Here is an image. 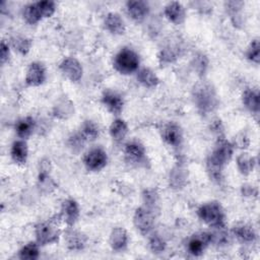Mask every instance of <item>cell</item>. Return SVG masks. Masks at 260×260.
Listing matches in <instances>:
<instances>
[{
    "label": "cell",
    "mask_w": 260,
    "mask_h": 260,
    "mask_svg": "<svg viewBox=\"0 0 260 260\" xmlns=\"http://www.w3.org/2000/svg\"><path fill=\"white\" fill-rule=\"evenodd\" d=\"M234 154V145L223 137H219L207 157L206 169L211 180L220 182L223 168L229 164Z\"/></svg>",
    "instance_id": "obj_1"
},
{
    "label": "cell",
    "mask_w": 260,
    "mask_h": 260,
    "mask_svg": "<svg viewBox=\"0 0 260 260\" xmlns=\"http://www.w3.org/2000/svg\"><path fill=\"white\" fill-rule=\"evenodd\" d=\"M193 102L199 113L207 115L218 106V96L215 88L207 81L198 82L192 92Z\"/></svg>",
    "instance_id": "obj_2"
},
{
    "label": "cell",
    "mask_w": 260,
    "mask_h": 260,
    "mask_svg": "<svg viewBox=\"0 0 260 260\" xmlns=\"http://www.w3.org/2000/svg\"><path fill=\"white\" fill-rule=\"evenodd\" d=\"M199 218L213 229L225 228V213L217 201H209L201 204L197 209Z\"/></svg>",
    "instance_id": "obj_3"
},
{
    "label": "cell",
    "mask_w": 260,
    "mask_h": 260,
    "mask_svg": "<svg viewBox=\"0 0 260 260\" xmlns=\"http://www.w3.org/2000/svg\"><path fill=\"white\" fill-rule=\"evenodd\" d=\"M140 59L138 54L130 48H122L114 57L113 66L120 73L124 75L132 74L138 71Z\"/></svg>",
    "instance_id": "obj_4"
},
{
    "label": "cell",
    "mask_w": 260,
    "mask_h": 260,
    "mask_svg": "<svg viewBox=\"0 0 260 260\" xmlns=\"http://www.w3.org/2000/svg\"><path fill=\"white\" fill-rule=\"evenodd\" d=\"M35 235L37 243L45 246L56 243L59 240L60 231L54 221H42L35 226Z\"/></svg>",
    "instance_id": "obj_5"
},
{
    "label": "cell",
    "mask_w": 260,
    "mask_h": 260,
    "mask_svg": "<svg viewBox=\"0 0 260 260\" xmlns=\"http://www.w3.org/2000/svg\"><path fill=\"white\" fill-rule=\"evenodd\" d=\"M125 160L134 167H146L148 164L144 146L136 140L129 141L124 147Z\"/></svg>",
    "instance_id": "obj_6"
},
{
    "label": "cell",
    "mask_w": 260,
    "mask_h": 260,
    "mask_svg": "<svg viewBox=\"0 0 260 260\" xmlns=\"http://www.w3.org/2000/svg\"><path fill=\"white\" fill-rule=\"evenodd\" d=\"M133 223L141 235H148L152 231L154 224L153 212L145 206L136 208L133 215Z\"/></svg>",
    "instance_id": "obj_7"
},
{
    "label": "cell",
    "mask_w": 260,
    "mask_h": 260,
    "mask_svg": "<svg viewBox=\"0 0 260 260\" xmlns=\"http://www.w3.org/2000/svg\"><path fill=\"white\" fill-rule=\"evenodd\" d=\"M108 162V154L101 147L89 149L83 156V164L88 171L98 172L106 167Z\"/></svg>",
    "instance_id": "obj_8"
},
{
    "label": "cell",
    "mask_w": 260,
    "mask_h": 260,
    "mask_svg": "<svg viewBox=\"0 0 260 260\" xmlns=\"http://www.w3.org/2000/svg\"><path fill=\"white\" fill-rule=\"evenodd\" d=\"M61 72L72 82H77L81 79L83 74V69L80 62L74 57L64 58L60 65Z\"/></svg>",
    "instance_id": "obj_9"
},
{
    "label": "cell",
    "mask_w": 260,
    "mask_h": 260,
    "mask_svg": "<svg viewBox=\"0 0 260 260\" xmlns=\"http://www.w3.org/2000/svg\"><path fill=\"white\" fill-rule=\"evenodd\" d=\"M211 243V233L201 232L193 235L187 243V250L193 256H200Z\"/></svg>",
    "instance_id": "obj_10"
},
{
    "label": "cell",
    "mask_w": 260,
    "mask_h": 260,
    "mask_svg": "<svg viewBox=\"0 0 260 260\" xmlns=\"http://www.w3.org/2000/svg\"><path fill=\"white\" fill-rule=\"evenodd\" d=\"M102 103L107 108V110L113 115H120L124 108L123 96L112 89L104 90L102 94Z\"/></svg>",
    "instance_id": "obj_11"
},
{
    "label": "cell",
    "mask_w": 260,
    "mask_h": 260,
    "mask_svg": "<svg viewBox=\"0 0 260 260\" xmlns=\"http://www.w3.org/2000/svg\"><path fill=\"white\" fill-rule=\"evenodd\" d=\"M79 205L76 200L72 198L65 199L61 205L60 217L68 225L73 226L79 217Z\"/></svg>",
    "instance_id": "obj_12"
},
{
    "label": "cell",
    "mask_w": 260,
    "mask_h": 260,
    "mask_svg": "<svg viewBox=\"0 0 260 260\" xmlns=\"http://www.w3.org/2000/svg\"><path fill=\"white\" fill-rule=\"evenodd\" d=\"M161 138L173 147H178L183 141V132L181 127L175 122H169L161 129Z\"/></svg>",
    "instance_id": "obj_13"
},
{
    "label": "cell",
    "mask_w": 260,
    "mask_h": 260,
    "mask_svg": "<svg viewBox=\"0 0 260 260\" xmlns=\"http://www.w3.org/2000/svg\"><path fill=\"white\" fill-rule=\"evenodd\" d=\"M46 80V68L40 62H31L26 70L25 83L29 86H40Z\"/></svg>",
    "instance_id": "obj_14"
},
{
    "label": "cell",
    "mask_w": 260,
    "mask_h": 260,
    "mask_svg": "<svg viewBox=\"0 0 260 260\" xmlns=\"http://www.w3.org/2000/svg\"><path fill=\"white\" fill-rule=\"evenodd\" d=\"M126 9L129 16L136 22L143 21L149 13V5L142 0L128 1L126 3Z\"/></svg>",
    "instance_id": "obj_15"
},
{
    "label": "cell",
    "mask_w": 260,
    "mask_h": 260,
    "mask_svg": "<svg viewBox=\"0 0 260 260\" xmlns=\"http://www.w3.org/2000/svg\"><path fill=\"white\" fill-rule=\"evenodd\" d=\"M164 14L166 18L174 23V24H181L186 17V11L185 7L182 3L178 1H172L169 2L164 9Z\"/></svg>",
    "instance_id": "obj_16"
},
{
    "label": "cell",
    "mask_w": 260,
    "mask_h": 260,
    "mask_svg": "<svg viewBox=\"0 0 260 260\" xmlns=\"http://www.w3.org/2000/svg\"><path fill=\"white\" fill-rule=\"evenodd\" d=\"M104 25L109 32L116 36H121L126 30V24L124 20L117 12H109L105 16Z\"/></svg>",
    "instance_id": "obj_17"
},
{
    "label": "cell",
    "mask_w": 260,
    "mask_h": 260,
    "mask_svg": "<svg viewBox=\"0 0 260 260\" xmlns=\"http://www.w3.org/2000/svg\"><path fill=\"white\" fill-rule=\"evenodd\" d=\"M65 241L69 250L81 251L86 245L87 238L83 233L69 226V229L65 232Z\"/></svg>",
    "instance_id": "obj_18"
},
{
    "label": "cell",
    "mask_w": 260,
    "mask_h": 260,
    "mask_svg": "<svg viewBox=\"0 0 260 260\" xmlns=\"http://www.w3.org/2000/svg\"><path fill=\"white\" fill-rule=\"evenodd\" d=\"M232 233L242 243H254L257 239L255 229L246 222H239L235 224L232 229Z\"/></svg>",
    "instance_id": "obj_19"
},
{
    "label": "cell",
    "mask_w": 260,
    "mask_h": 260,
    "mask_svg": "<svg viewBox=\"0 0 260 260\" xmlns=\"http://www.w3.org/2000/svg\"><path fill=\"white\" fill-rule=\"evenodd\" d=\"M110 246L114 251L121 252L126 249L128 245V234L124 228H114L110 234Z\"/></svg>",
    "instance_id": "obj_20"
},
{
    "label": "cell",
    "mask_w": 260,
    "mask_h": 260,
    "mask_svg": "<svg viewBox=\"0 0 260 260\" xmlns=\"http://www.w3.org/2000/svg\"><path fill=\"white\" fill-rule=\"evenodd\" d=\"M10 156L12 160L17 165H24L28 156L27 143L23 139L15 140L10 149Z\"/></svg>",
    "instance_id": "obj_21"
},
{
    "label": "cell",
    "mask_w": 260,
    "mask_h": 260,
    "mask_svg": "<svg viewBox=\"0 0 260 260\" xmlns=\"http://www.w3.org/2000/svg\"><path fill=\"white\" fill-rule=\"evenodd\" d=\"M242 102L251 113H259V90L257 88H246L242 94Z\"/></svg>",
    "instance_id": "obj_22"
},
{
    "label": "cell",
    "mask_w": 260,
    "mask_h": 260,
    "mask_svg": "<svg viewBox=\"0 0 260 260\" xmlns=\"http://www.w3.org/2000/svg\"><path fill=\"white\" fill-rule=\"evenodd\" d=\"M136 78L138 82L147 88H153L159 83V78L153 70L147 67H143L137 71Z\"/></svg>",
    "instance_id": "obj_23"
},
{
    "label": "cell",
    "mask_w": 260,
    "mask_h": 260,
    "mask_svg": "<svg viewBox=\"0 0 260 260\" xmlns=\"http://www.w3.org/2000/svg\"><path fill=\"white\" fill-rule=\"evenodd\" d=\"M35 127H36V122H35L34 118H31L29 116L21 118L15 124L16 135L20 139H23V140L27 139L34 132Z\"/></svg>",
    "instance_id": "obj_24"
},
{
    "label": "cell",
    "mask_w": 260,
    "mask_h": 260,
    "mask_svg": "<svg viewBox=\"0 0 260 260\" xmlns=\"http://www.w3.org/2000/svg\"><path fill=\"white\" fill-rule=\"evenodd\" d=\"M22 16H23V19L28 24H37L44 18L38 2H34L25 5L23 7Z\"/></svg>",
    "instance_id": "obj_25"
},
{
    "label": "cell",
    "mask_w": 260,
    "mask_h": 260,
    "mask_svg": "<svg viewBox=\"0 0 260 260\" xmlns=\"http://www.w3.org/2000/svg\"><path fill=\"white\" fill-rule=\"evenodd\" d=\"M109 132L113 140L120 142L126 137L128 133V126L123 119H115L110 125Z\"/></svg>",
    "instance_id": "obj_26"
},
{
    "label": "cell",
    "mask_w": 260,
    "mask_h": 260,
    "mask_svg": "<svg viewBox=\"0 0 260 260\" xmlns=\"http://www.w3.org/2000/svg\"><path fill=\"white\" fill-rule=\"evenodd\" d=\"M255 165H256L255 157L249 155L246 152L239 154L237 157L238 171L244 176H248L250 173H252L255 168Z\"/></svg>",
    "instance_id": "obj_27"
},
{
    "label": "cell",
    "mask_w": 260,
    "mask_h": 260,
    "mask_svg": "<svg viewBox=\"0 0 260 260\" xmlns=\"http://www.w3.org/2000/svg\"><path fill=\"white\" fill-rule=\"evenodd\" d=\"M79 134L85 141H93L99 137L100 129L99 126L91 120H85L80 126Z\"/></svg>",
    "instance_id": "obj_28"
},
{
    "label": "cell",
    "mask_w": 260,
    "mask_h": 260,
    "mask_svg": "<svg viewBox=\"0 0 260 260\" xmlns=\"http://www.w3.org/2000/svg\"><path fill=\"white\" fill-rule=\"evenodd\" d=\"M39 244L36 242L27 243L26 245L22 246L21 249L18 251V257L22 260H36L40 256V249Z\"/></svg>",
    "instance_id": "obj_29"
},
{
    "label": "cell",
    "mask_w": 260,
    "mask_h": 260,
    "mask_svg": "<svg viewBox=\"0 0 260 260\" xmlns=\"http://www.w3.org/2000/svg\"><path fill=\"white\" fill-rule=\"evenodd\" d=\"M73 105L71 104V102L67 101V100H62L60 102H58L54 108H53V114L55 117L60 118V119H66L68 118L70 115H72L73 112Z\"/></svg>",
    "instance_id": "obj_30"
},
{
    "label": "cell",
    "mask_w": 260,
    "mask_h": 260,
    "mask_svg": "<svg viewBox=\"0 0 260 260\" xmlns=\"http://www.w3.org/2000/svg\"><path fill=\"white\" fill-rule=\"evenodd\" d=\"M186 178L185 171L182 168L177 167L170 174V184L173 188H182L186 183Z\"/></svg>",
    "instance_id": "obj_31"
},
{
    "label": "cell",
    "mask_w": 260,
    "mask_h": 260,
    "mask_svg": "<svg viewBox=\"0 0 260 260\" xmlns=\"http://www.w3.org/2000/svg\"><path fill=\"white\" fill-rule=\"evenodd\" d=\"M11 45L13 49H15V51H17L21 55H25L30 50L31 40L23 37H14L11 39Z\"/></svg>",
    "instance_id": "obj_32"
},
{
    "label": "cell",
    "mask_w": 260,
    "mask_h": 260,
    "mask_svg": "<svg viewBox=\"0 0 260 260\" xmlns=\"http://www.w3.org/2000/svg\"><path fill=\"white\" fill-rule=\"evenodd\" d=\"M142 198L145 207L153 212L158 204V193L154 189H145L142 193Z\"/></svg>",
    "instance_id": "obj_33"
},
{
    "label": "cell",
    "mask_w": 260,
    "mask_h": 260,
    "mask_svg": "<svg viewBox=\"0 0 260 260\" xmlns=\"http://www.w3.org/2000/svg\"><path fill=\"white\" fill-rule=\"evenodd\" d=\"M178 58V51L176 48L168 46L160 50L158 54V60L161 64H171Z\"/></svg>",
    "instance_id": "obj_34"
},
{
    "label": "cell",
    "mask_w": 260,
    "mask_h": 260,
    "mask_svg": "<svg viewBox=\"0 0 260 260\" xmlns=\"http://www.w3.org/2000/svg\"><path fill=\"white\" fill-rule=\"evenodd\" d=\"M191 64H192L193 69L198 74L202 75V74L205 73V71H206V69L208 67V59H207V57L204 54L198 53V54H196L193 57Z\"/></svg>",
    "instance_id": "obj_35"
},
{
    "label": "cell",
    "mask_w": 260,
    "mask_h": 260,
    "mask_svg": "<svg viewBox=\"0 0 260 260\" xmlns=\"http://www.w3.org/2000/svg\"><path fill=\"white\" fill-rule=\"evenodd\" d=\"M246 57L249 61L258 64L260 61V45H259V40L254 39L251 41L247 52H246Z\"/></svg>",
    "instance_id": "obj_36"
},
{
    "label": "cell",
    "mask_w": 260,
    "mask_h": 260,
    "mask_svg": "<svg viewBox=\"0 0 260 260\" xmlns=\"http://www.w3.org/2000/svg\"><path fill=\"white\" fill-rule=\"evenodd\" d=\"M166 242L158 235H152L148 241V247L152 253H162L166 249Z\"/></svg>",
    "instance_id": "obj_37"
},
{
    "label": "cell",
    "mask_w": 260,
    "mask_h": 260,
    "mask_svg": "<svg viewBox=\"0 0 260 260\" xmlns=\"http://www.w3.org/2000/svg\"><path fill=\"white\" fill-rule=\"evenodd\" d=\"M38 4L40 6V9L42 11L44 18L51 17L56 10V3L54 1L43 0V1H38Z\"/></svg>",
    "instance_id": "obj_38"
},
{
    "label": "cell",
    "mask_w": 260,
    "mask_h": 260,
    "mask_svg": "<svg viewBox=\"0 0 260 260\" xmlns=\"http://www.w3.org/2000/svg\"><path fill=\"white\" fill-rule=\"evenodd\" d=\"M85 142H86V141H85V140L83 139V137L79 134V132H78V133H75V134H72V135L69 137V139H68V145H69V147H70L73 151H75V152L81 150V148L83 147V145H84Z\"/></svg>",
    "instance_id": "obj_39"
},
{
    "label": "cell",
    "mask_w": 260,
    "mask_h": 260,
    "mask_svg": "<svg viewBox=\"0 0 260 260\" xmlns=\"http://www.w3.org/2000/svg\"><path fill=\"white\" fill-rule=\"evenodd\" d=\"M9 56H10L9 45L5 41H2L0 45V60L2 65H4L9 60Z\"/></svg>",
    "instance_id": "obj_40"
},
{
    "label": "cell",
    "mask_w": 260,
    "mask_h": 260,
    "mask_svg": "<svg viewBox=\"0 0 260 260\" xmlns=\"http://www.w3.org/2000/svg\"><path fill=\"white\" fill-rule=\"evenodd\" d=\"M210 129L213 133H216L217 135H219L220 137V134L222 133V124H221V121L220 120H214L212 123H211V126H210Z\"/></svg>",
    "instance_id": "obj_41"
},
{
    "label": "cell",
    "mask_w": 260,
    "mask_h": 260,
    "mask_svg": "<svg viewBox=\"0 0 260 260\" xmlns=\"http://www.w3.org/2000/svg\"><path fill=\"white\" fill-rule=\"evenodd\" d=\"M242 193L245 196H256L257 189L251 185H244V186H242Z\"/></svg>",
    "instance_id": "obj_42"
},
{
    "label": "cell",
    "mask_w": 260,
    "mask_h": 260,
    "mask_svg": "<svg viewBox=\"0 0 260 260\" xmlns=\"http://www.w3.org/2000/svg\"><path fill=\"white\" fill-rule=\"evenodd\" d=\"M238 137H239V138H236V139H237V144L239 145V147H240V148H245V147H247V145L249 144L248 137H247L245 134H240Z\"/></svg>",
    "instance_id": "obj_43"
}]
</instances>
